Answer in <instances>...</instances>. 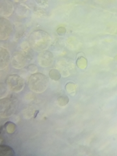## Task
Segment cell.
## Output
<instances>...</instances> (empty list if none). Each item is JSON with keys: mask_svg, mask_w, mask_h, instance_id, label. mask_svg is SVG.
Segmentation results:
<instances>
[{"mask_svg": "<svg viewBox=\"0 0 117 156\" xmlns=\"http://www.w3.org/2000/svg\"><path fill=\"white\" fill-rule=\"evenodd\" d=\"M51 37L42 30L32 32L28 38V43L33 50L41 52L46 51L51 44Z\"/></svg>", "mask_w": 117, "mask_h": 156, "instance_id": "cell-1", "label": "cell"}, {"mask_svg": "<svg viewBox=\"0 0 117 156\" xmlns=\"http://www.w3.org/2000/svg\"><path fill=\"white\" fill-rule=\"evenodd\" d=\"M19 106V100L15 94H9L0 100V115L2 118H8L16 113Z\"/></svg>", "mask_w": 117, "mask_h": 156, "instance_id": "cell-2", "label": "cell"}, {"mask_svg": "<svg viewBox=\"0 0 117 156\" xmlns=\"http://www.w3.org/2000/svg\"><path fill=\"white\" fill-rule=\"evenodd\" d=\"M48 77L42 73H35L29 78L28 85L29 89L36 93L44 92L48 86Z\"/></svg>", "mask_w": 117, "mask_h": 156, "instance_id": "cell-3", "label": "cell"}, {"mask_svg": "<svg viewBox=\"0 0 117 156\" xmlns=\"http://www.w3.org/2000/svg\"><path fill=\"white\" fill-rule=\"evenodd\" d=\"M6 84L11 91L18 92L23 90L25 86V82L22 77L17 74L10 75L6 80Z\"/></svg>", "mask_w": 117, "mask_h": 156, "instance_id": "cell-4", "label": "cell"}, {"mask_svg": "<svg viewBox=\"0 0 117 156\" xmlns=\"http://www.w3.org/2000/svg\"><path fill=\"white\" fill-rule=\"evenodd\" d=\"M12 31V26L9 20L1 18L0 19V38L1 41L7 39L11 35Z\"/></svg>", "mask_w": 117, "mask_h": 156, "instance_id": "cell-5", "label": "cell"}, {"mask_svg": "<svg viewBox=\"0 0 117 156\" xmlns=\"http://www.w3.org/2000/svg\"><path fill=\"white\" fill-rule=\"evenodd\" d=\"M53 54L50 51H43L37 57L38 64L42 67L50 66L53 62Z\"/></svg>", "mask_w": 117, "mask_h": 156, "instance_id": "cell-6", "label": "cell"}, {"mask_svg": "<svg viewBox=\"0 0 117 156\" xmlns=\"http://www.w3.org/2000/svg\"><path fill=\"white\" fill-rule=\"evenodd\" d=\"M27 58L20 52H14L12 57V66L16 69H21L26 65Z\"/></svg>", "mask_w": 117, "mask_h": 156, "instance_id": "cell-7", "label": "cell"}, {"mask_svg": "<svg viewBox=\"0 0 117 156\" xmlns=\"http://www.w3.org/2000/svg\"><path fill=\"white\" fill-rule=\"evenodd\" d=\"M0 11H1V16H11L13 12V4L12 2L9 0H2L0 2Z\"/></svg>", "mask_w": 117, "mask_h": 156, "instance_id": "cell-8", "label": "cell"}, {"mask_svg": "<svg viewBox=\"0 0 117 156\" xmlns=\"http://www.w3.org/2000/svg\"><path fill=\"white\" fill-rule=\"evenodd\" d=\"M11 60L10 53L5 48L1 47L0 48V68L3 70L8 66Z\"/></svg>", "mask_w": 117, "mask_h": 156, "instance_id": "cell-9", "label": "cell"}, {"mask_svg": "<svg viewBox=\"0 0 117 156\" xmlns=\"http://www.w3.org/2000/svg\"><path fill=\"white\" fill-rule=\"evenodd\" d=\"M20 48L22 53L26 58H29V59H32V58H33V49L29 46L28 42L26 41L23 42L20 45Z\"/></svg>", "mask_w": 117, "mask_h": 156, "instance_id": "cell-10", "label": "cell"}, {"mask_svg": "<svg viewBox=\"0 0 117 156\" xmlns=\"http://www.w3.org/2000/svg\"><path fill=\"white\" fill-rule=\"evenodd\" d=\"M0 155L1 156H13L15 155L14 150L9 146L1 144L0 146Z\"/></svg>", "mask_w": 117, "mask_h": 156, "instance_id": "cell-11", "label": "cell"}, {"mask_svg": "<svg viewBox=\"0 0 117 156\" xmlns=\"http://www.w3.org/2000/svg\"><path fill=\"white\" fill-rule=\"evenodd\" d=\"M15 38L16 40L20 38L24 33L25 31V29H24L23 26L20 23H15Z\"/></svg>", "mask_w": 117, "mask_h": 156, "instance_id": "cell-12", "label": "cell"}, {"mask_svg": "<svg viewBox=\"0 0 117 156\" xmlns=\"http://www.w3.org/2000/svg\"><path fill=\"white\" fill-rule=\"evenodd\" d=\"M49 76H50V78H51V80H54V81H58L61 79V73L57 69H52L50 71V73H49Z\"/></svg>", "mask_w": 117, "mask_h": 156, "instance_id": "cell-13", "label": "cell"}, {"mask_svg": "<svg viewBox=\"0 0 117 156\" xmlns=\"http://www.w3.org/2000/svg\"><path fill=\"white\" fill-rule=\"evenodd\" d=\"M29 9L26 6V5H19V6L16 9V13H18L19 15L22 16L24 14H26L27 12H29Z\"/></svg>", "mask_w": 117, "mask_h": 156, "instance_id": "cell-14", "label": "cell"}, {"mask_svg": "<svg viewBox=\"0 0 117 156\" xmlns=\"http://www.w3.org/2000/svg\"><path fill=\"white\" fill-rule=\"evenodd\" d=\"M4 127L6 128V130L9 133H13L16 129L15 124L12 122H9L6 123Z\"/></svg>", "mask_w": 117, "mask_h": 156, "instance_id": "cell-15", "label": "cell"}, {"mask_svg": "<svg viewBox=\"0 0 117 156\" xmlns=\"http://www.w3.org/2000/svg\"><path fill=\"white\" fill-rule=\"evenodd\" d=\"M65 100H69V99H68V98L67 96H60L59 98H58V102L59 103V105L61 106H64V105H66L67 104L66 103V102H65Z\"/></svg>", "mask_w": 117, "mask_h": 156, "instance_id": "cell-16", "label": "cell"}, {"mask_svg": "<svg viewBox=\"0 0 117 156\" xmlns=\"http://www.w3.org/2000/svg\"><path fill=\"white\" fill-rule=\"evenodd\" d=\"M27 70L31 73V74H35V73H37L38 71V68L37 66L35 65H29L27 66Z\"/></svg>", "mask_w": 117, "mask_h": 156, "instance_id": "cell-17", "label": "cell"}, {"mask_svg": "<svg viewBox=\"0 0 117 156\" xmlns=\"http://www.w3.org/2000/svg\"><path fill=\"white\" fill-rule=\"evenodd\" d=\"M34 12H35V14H36L37 16H43L45 14V12L42 11V9H38V8H35L34 9Z\"/></svg>", "mask_w": 117, "mask_h": 156, "instance_id": "cell-18", "label": "cell"}, {"mask_svg": "<svg viewBox=\"0 0 117 156\" xmlns=\"http://www.w3.org/2000/svg\"><path fill=\"white\" fill-rule=\"evenodd\" d=\"M37 3L40 5L41 6L48 7V3H47L46 1H38V2H37Z\"/></svg>", "mask_w": 117, "mask_h": 156, "instance_id": "cell-19", "label": "cell"}, {"mask_svg": "<svg viewBox=\"0 0 117 156\" xmlns=\"http://www.w3.org/2000/svg\"><path fill=\"white\" fill-rule=\"evenodd\" d=\"M38 113V111H35V118L36 116L37 115Z\"/></svg>", "mask_w": 117, "mask_h": 156, "instance_id": "cell-20", "label": "cell"}]
</instances>
